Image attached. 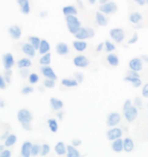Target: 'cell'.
Wrapping results in <instances>:
<instances>
[{
  "mask_svg": "<svg viewBox=\"0 0 148 157\" xmlns=\"http://www.w3.org/2000/svg\"><path fill=\"white\" fill-rule=\"evenodd\" d=\"M34 115L31 111L27 108H21L17 111V121L23 125V128L26 131H31V121H33Z\"/></svg>",
  "mask_w": 148,
  "mask_h": 157,
  "instance_id": "cell-1",
  "label": "cell"
},
{
  "mask_svg": "<svg viewBox=\"0 0 148 157\" xmlns=\"http://www.w3.org/2000/svg\"><path fill=\"white\" fill-rule=\"evenodd\" d=\"M65 21L69 33L72 35H75L77 31L81 28V21L76 15H67L65 17Z\"/></svg>",
  "mask_w": 148,
  "mask_h": 157,
  "instance_id": "cell-2",
  "label": "cell"
},
{
  "mask_svg": "<svg viewBox=\"0 0 148 157\" xmlns=\"http://www.w3.org/2000/svg\"><path fill=\"white\" fill-rule=\"evenodd\" d=\"M125 82H128V83H131L133 85L134 88H139L141 85H142V81H141L139 73L137 71H128L127 76L124 78Z\"/></svg>",
  "mask_w": 148,
  "mask_h": 157,
  "instance_id": "cell-3",
  "label": "cell"
},
{
  "mask_svg": "<svg viewBox=\"0 0 148 157\" xmlns=\"http://www.w3.org/2000/svg\"><path fill=\"white\" fill-rule=\"evenodd\" d=\"M99 11H100L102 13L106 14V15H111L114 14L118 11V5L116 4L115 2L110 1L106 2L105 4H100L99 7Z\"/></svg>",
  "mask_w": 148,
  "mask_h": 157,
  "instance_id": "cell-4",
  "label": "cell"
},
{
  "mask_svg": "<svg viewBox=\"0 0 148 157\" xmlns=\"http://www.w3.org/2000/svg\"><path fill=\"white\" fill-rule=\"evenodd\" d=\"M110 37L115 41L116 43H122L125 40L126 33L122 28H113L112 30H110Z\"/></svg>",
  "mask_w": 148,
  "mask_h": 157,
  "instance_id": "cell-5",
  "label": "cell"
},
{
  "mask_svg": "<svg viewBox=\"0 0 148 157\" xmlns=\"http://www.w3.org/2000/svg\"><path fill=\"white\" fill-rule=\"evenodd\" d=\"M121 121V114L119 112H111L106 117V127L114 128Z\"/></svg>",
  "mask_w": 148,
  "mask_h": 157,
  "instance_id": "cell-6",
  "label": "cell"
},
{
  "mask_svg": "<svg viewBox=\"0 0 148 157\" xmlns=\"http://www.w3.org/2000/svg\"><path fill=\"white\" fill-rule=\"evenodd\" d=\"M129 68L133 71L139 73V71H142V68H143V60L140 57L131 58L130 60H129Z\"/></svg>",
  "mask_w": 148,
  "mask_h": 157,
  "instance_id": "cell-7",
  "label": "cell"
},
{
  "mask_svg": "<svg viewBox=\"0 0 148 157\" xmlns=\"http://www.w3.org/2000/svg\"><path fill=\"white\" fill-rule=\"evenodd\" d=\"M90 61L89 59L84 55H77L73 58V64L76 67L79 68H85L89 65Z\"/></svg>",
  "mask_w": 148,
  "mask_h": 157,
  "instance_id": "cell-8",
  "label": "cell"
},
{
  "mask_svg": "<svg viewBox=\"0 0 148 157\" xmlns=\"http://www.w3.org/2000/svg\"><path fill=\"white\" fill-rule=\"evenodd\" d=\"M40 71H41V74L46 78L57 81V78H58L57 75L54 73V71H53V68L51 67H49V65H43V67H41Z\"/></svg>",
  "mask_w": 148,
  "mask_h": 157,
  "instance_id": "cell-9",
  "label": "cell"
},
{
  "mask_svg": "<svg viewBox=\"0 0 148 157\" xmlns=\"http://www.w3.org/2000/svg\"><path fill=\"white\" fill-rule=\"evenodd\" d=\"M124 117L128 122H133L138 117V108L135 105H132L130 108L124 111Z\"/></svg>",
  "mask_w": 148,
  "mask_h": 157,
  "instance_id": "cell-10",
  "label": "cell"
},
{
  "mask_svg": "<svg viewBox=\"0 0 148 157\" xmlns=\"http://www.w3.org/2000/svg\"><path fill=\"white\" fill-rule=\"evenodd\" d=\"M123 136V131L120 128H112L106 132V138L109 141H115L117 139H120Z\"/></svg>",
  "mask_w": 148,
  "mask_h": 157,
  "instance_id": "cell-11",
  "label": "cell"
},
{
  "mask_svg": "<svg viewBox=\"0 0 148 157\" xmlns=\"http://www.w3.org/2000/svg\"><path fill=\"white\" fill-rule=\"evenodd\" d=\"M8 33L13 40H20L21 38V27L20 25H12L8 28Z\"/></svg>",
  "mask_w": 148,
  "mask_h": 157,
  "instance_id": "cell-12",
  "label": "cell"
},
{
  "mask_svg": "<svg viewBox=\"0 0 148 157\" xmlns=\"http://www.w3.org/2000/svg\"><path fill=\"white\" fill-rule=\"evenodd\" d=\"M2 62H3V67H4L5 71L11 70V67L14 65V58L13 55L11 53H5L2 56Z\"/></svg>",
  "mask_w": 148,
  "mask_h": 157,
  "instance_id": "cell-13",
  "label": "cell"
},
{
  "mask_svg": "<svg viewBox=\"0 0 148 157\" xmlns=\"http://www.w3.org/2000/svg\"><path fill=\"white\" fill-rule=\"evenodd\" d=\"M21 51H23L26 55L29 56V57H34V56H36L37 50L34 49V47L31 45V43L27 42V43L21 44Z\"/></svg>",
  "mask_w": 148,
  "mask_h": 157,
  "instance_id": "cell-14",
  "label": "cell"
},
{
  "mask_svg": "<svg viewBox=\"0 0 148 157\" xmlns=\"http://www.w3.org/2000/svg\"><path fill=\"white\" fill-rule=\"evenodd\" d=\"M31 147H33V143L31 141H26L21 145L20 149V155L21 157H31Z\"/></svg>",
  "mask_w": 148,
  "mask_h": 157,
  "instance_id": "cell-15",
  "label": "cell"
},
{
  "mask_svg": "<svg viewBox=\"0 0 148 157\" xmlns=\"http://www.w3.org/2000/svg\"><path fill=\"white\" fill-rule=\"evenodd\" d=\"M143 21V14L139 11H132L129 14V21L132 25H139Z\"/></svg>",
  "mask_w": 148,
  "mask_h": 157,
  "instance_id": "cell-16",
  "label": "cell"
},
{
  "mask_svg": "<svg viewBox=\"0 0 148 157\" xmlns=\"http://www.w3.org/2000/svg\"><path fill=\"white\" fill-rule=\"evenodd\" d=\"M17 4L20 5V12L23 14H30L31 12V3L30 0H16Z\"/></svg>",
  "mask_w": 148,
  "mask_h": 157,
  "instance_id": "cell-17",
  "label": "cell"
},
{
  "mask_svg": "<svg viewBox=\"0 0 148 157\" xmlns=\"http://www.w3.org/2000/svg\"><path fill=\"white\" fill-rule=\"evenodd\" d=\"M96 24L99 27H106L109 24L108 17H106V14L102 13L100 11L96 12Z\"/></svg>",
  "mask_w": 148,
  "mask_h": 157,
  "instance_id": "cell-18",
  "label": "cell"
},
{
  "mask_svg": "<svg viewBox=\"0 0 148 157\" xmlns=\"http://www.w3.org/2000/svg\"><path fill=\"white\" fill-rule=\"evenodd\" d=\"M50 105H51V108L53 110L57 112V111H60L63 109V107H64V102L58 98L52 97V98L50 99Z\"/></svg>",
  "mask_w": 148,
  "mask_h": 157,
  "instance_id": "cell-19",
  "label": "cell"
},
{
  "mask_svg": "<svg viewBox=\"0 0 148 157\" xmlns=\"http://www.w3.org/2000/svg\"><path fill=\"white\" fill-rule=\"evenodd\" d=\"M54 150H55V153L58 156H64L67 154V146H66L65 143L62 142V141H59L58 143H56Z\"/></svg>",
  "mask_w": 148,
  "mask_h": 157,
  "instance_id": "cell-20",
  "label": "cell"
},
{
  "mask_svg": "<svg viewBox=\"0 0 148 157\" xmlns=\"http://www.w3.org/2000/svg\"><path fill=\"white\" fill-rule=\"evenodd\" d=\"M69 46L64 42H60L56 45V52L57 54H59L60 56H65L69 53Z\"/></svg>",
  "mask_w": 148,
  "mask_h": 157,
  "instance_id": "cell-21",
  "label": "cell"
},
{
  "mask_svg": "<svg viewBox=\"0 0 148 157\" xmlns=\"http://www.w3.org/2000/svg\"><path fill=\"white\" fill-rule=\"evenodd\" d=\"M106 62L109 63V65H111L113 67H118L119 63H120V59H119V56L115 53H109L106 55Z\"/></svg>",
  "mask_w": 148,
  "mask_h": 157,
  "instance_id": "cell-22",
  "label": "cell"
},
{
  "mask_svg": "<svg viewBox=\"0 0 148 157\" xmlns=\"http://www.w3.org/2000/svg\"><path fill=\"white\" fill-rule=\"evenodd\" d=\"M72 46L77 52H83L87 48V43L82 40H75L72 42Z\"/></svg>",
  "mask_w": 148,
  "mask_h": 157,
  "instance_id": "cell-23",
  "label": "cell"
},
{
  "mask_svg": "<svg viewBox=\"0 0 148 157\" xmlns=\"http://www.w3.org/2000/svg\"><path fill=\"white\" fill-rule=\"evenodd\" d=\"M123 146H124V151L127 153H130L134 150V142L131 138H125L123 140Z\"/></svg>",
  "mask_w": 148,
  "mask_h": 157,
  "instance_id": "cell-24",
  "label": "cell"
},
{
  "mask_svg": "<svg viewBox=\"0 0 148 157\" xmlns=\"http://www.w3.org/2000/svg\"><path fill=\"white\" fill-rule=\"evenodd\" d=\"M75 38L76 40H86V39H89L88 37V32H87V28H84V27H81L79 30L77 31V33L75 34Z\"/></svg>",
  "mask_w": 148,
  "mask_h": 157,
  "instance_id": "cell-25",
  "label": "cell"
},
{
  "mask_svg": "<svg viewBox=\"0 0 148 157\" xmlns=\"http://www.w3.org/2000/svg\"><path fill=\"white\" fill-rule=\"evenodd\" d=\"M61 84L64 87H68V88H75L77 87L79 83L75 80V78H64L61 80Z\"/></svg>",
  "mask_w": 148,
  "mask_h": 157,
  "instance_id": "cell-26",
  "label": "cell"
},
{
  "mask_svg": "<svg viewBox=\"0 0 148 157\" xmlns=\"http://www.w3.org/2000/svg\"><path fill=\"white\" fill-rule=\"evenodd\" d=\"M112 150L116 153H121L124 150V146H123V140L120 138L115 141H113L112 143Z\"/></svg>",
  "mask_w": 148,
  "mask_h": 157,
  "instance_id": "cell-27",
  "label": "cell"
},
{
  "mask_svg": "<svg viewBox=\"0 0 148 157\" xmlns=\"http://www.w3.org/2000/svg\"><path fill=\"white\" fill-rule=\"evenodd\" d=\"M50 49H51V46H50V43L47 40H41V44L39 47V53L40 54H46V53L50 52Z\"/></svg>",
  "mask_w": 148,
  "mask_h": 157,
  "instance_id": "cell-28",
  "label": "cell"
},
{
  "mask_svg": "<svg viewBox=\"0 0 148 157\" xmlns=\"http://www.w3.org/2000/svg\"><path fill=\"white\" fill-rule=\"evenodd\" d=\"M62 12L65 17H67V15H77V13H78L77 9L74 5L64 6V7L62 8Z\"/></svg>",
  "mask_w": 148,
  "mask_h": 157,
  "instance_id": "cell-29",
  "label": "cell"
},
{
  "mask_svg": "<svg viewBox=\"0 0 148 157\" xmlns=\"http://www.w3.org/2000/svg\"><path fill=\"white\" fill-rule=\"evenodd\" d=\"M16 65L20 70H23V68H29L33 65V62L30 58H21L16 62Z\"/></svg>",
  "mask_w": 148,
  "mask_h": 157,
  "instance_id": "cell-30",
  "label": "cell"
},
{
  "mask_svg": "<svg viewBox=\"0 0 148 157\" xmlns=\"http://www.w3.org/2000/svg\"><path fill=\"white\" fill-rule=\"evenodd\" d=\"M16 142H17L16 135H15V134H9V136L4 140V145H5L6 148H8V147L13 146Z\"/></svg>",
  "mask_w": 148,
  "mask_h": 157,
  "instance_id": "cell-31",
  "label": "cell"
},
{
  "mask_svg": "<svg viewBox=\"0 0 148 157\" xmlns=\"http://www.w3.org/2000/svg\"><path fill=\"white\" fill-rule=\"evenodd\" d=\"M67 157H81L80 152L76 149V147L72 145H67Z\"/></svg>",
  "mask_w": 148,
  "mask_h": 157,
  "instance_id": "cell-32",
  "label": "cell"
},
{
  "mask_svg": "<svg viewBox=\"0 0 148 157\" xmlns=\"http://www.w3.org/2000/svg\"><path fill=\"white\" fill-rule=\"evenodd\" d=\"M47 124H48V127L52 133H57L58 132V121H56L55 118H49L48 121H47Z\"/></svg>",
  "mask_w": 148,
  "mask_h": 157,
  "instance_id": "cell-33",
  "label": "cell"
},
{
  "mask_svg": "<svg viewBox=\"0 0 148 157\" xmlns=\"http://www.w3.org/2000/svg\"><path fill=\"white\" fill-rule=\"evenodd\" d=\"M51 58H52V55L51 53H46V54H44L42 57L40 58L39 60V63L42 65H49L50 63H51Z\"/></svg>",
  "mask_w": 148,
  "mask_h": 157,
  "instance_id": "cell-34",
  "label": "cell"
},
{
  "mask_svg": "<svg viewBox=\"0 0 148 157\" xmlns=\"http://www.w3.org/2000/svg\"><path fill=\"white\" fill-rule=\"evenodd\" d=\"M27 40H29V43H31V45L34 47V49L39 50V47H40V44H41V39L39 38V37L30 36L29 38H27Z\"/></svg>",
  "mask_w": 148,
  "mask_h": 157,
  "instance_id": "cell-35",
  "label": "cell"
},
{
  "mask_svg": "<svg viewBox=\"0 0 148 157\" xmlns=\"http://www.w3.org/2000/svg\"><path fill=\"white\" fill-rule=\"evenodd\" d=\"M41 149H42V145H40V144H33V147H31V156L36 157L38 155H40Z\"/></svg>",
  "mask_w": 148,
  "mask_h": 157,
  "instance_id": "cell-36",
  "label": "cell"
},
{
  "mask_svg": "<svg viewBox=\"0 0 148 157\" xmlns=\"http://www.w3.org/2000/svg\"><path fill=\"white\" fill-rule=\"evenodd\" d=\"M105 50H106V53H112V52H114L115 50H116L115 44H113V43L111 42V41L106 40V42H105Z\"/></svg>",
  "mask_w": 148,
  "mask_h": 157,
  "instance_id": "cell-37",
  "label": "cell"
},
{
  "mask_svg": "<svg viewBox=\"0 0 148 157\" xmlns=\"http://www.w3.org/2000/svg\"><path fill=\"white\" fill-rule=\"evenodd\" d=\"M50 151H51V147H50V145L47 143H44L42 145V149H41V155L43 157H45L49 154Z\"/></svg>",
  "mask_w": 148,
  "mask_h": 157,
  "instance_id": "cell-38",
  "label": "cell"
},
{
  "mask_svg": "<svg viewBox=\"0 0 148 157\" xmlns=\"http://www.w3.org/2000/svg\"><path fill=\"white\" fill-rule=\"evenodd\" d=\"M29 82H30V84H31V85H34V84H37L38 82H39V80H40V78H39V76H38V74H36V73H31V74H30V76H29Z\"/></svg>",
  "mask_w": 148,
  "mask_h": 157,
  "instance_id": "cell-39",
  "label": "cell"
},
{
  "mask_svg": "<svg viewBox=\"0 0 148 157\" xmlns=\"http://www.w3.org/2000/svg\"><path fill=\"white\" fill-rule=\"evenodd\" d=\"M43 85H44V87L47 88V89H53V88L55 87V81L46 78V80H44Z\"/></svg>",
  "mask_w": 148,
  "mask_h": 157,
  "instance_id": "cell-40",
  "label": "cell"
},
{
  "mask_svg": "<svg viewBox=\"0 0 148 157\" xmlns=\"http://www.w3.org/2000/svg\"><path fill=\"white\" fill-rule=\"evenodd\" d=\"M33 92H34V88L31 86H24L23 89L20 90V93L24 96L30 95V94H31Z\"/></svg>",
  "mask_w": 148,
  "mask_h": 157,
  "instance_id": "cell-41",
  "label": "cell"
},
{
  "mask_svg": "<svg viewBox=\"0 0 148 157\" xmlns=\"http://www.w3.org/2000/svg\"><path fill=\"white\" fill-rule=\"evenodd\" d=\"M7 87V83L5 81V78L3 75L0 74V90H4Z\"/></svg>",
  "mask_w": 148,
  "mask_h": 157,
  "instance_id": "cell-42",
  "label": "cell"
},
{
  "mask_svg": "<svg viewBox=\"0 0 148 157\" xmlns=\"http://www.w3.org/2000/svg\"><path fill=\"white\" fill-rule=\"evenodd\" d=\"M138 40H139V35H138L137 33H134L133 36L131 37V39H129L128 44H130V45H131V44H135Z\"/></svg>",
  "mask_w": 148,
  "mask_h": 157,
  "instance_id": "cell-43",
  "label": "cell"
},
{
  "mask_svg": "<svg viewBox=\"0 0 148 157\" xmlns=\"http://www.w3.org/2000/svg\"><path fill=\"white\" fill-rule=\"evenodd\" d=\"M132 105H133V104H132L131 99H127V100H126V101L124 102V105H123V112L126 111L127 109L130 108Z\"/></svg>",
  "mask_w": 148,
  "mask_h": 157,
  "instance_id": "cell-44",
  "label": "cell"
},
{
  "mask_svg": "<svg viewBox=\"0 0 148 157\" xmlns=\"http://www.w3.org/2000/svg\"><path fill=\"white\" fill-rule=\"evenodd\" d=\"M11 151L7 148H5L3 151L0 152V157H11Z\"/></svg>",
  "mask_w": 148,
  "mask_h": 157,
  "instance_id": "cell-45",
  "label": "cell"
},
{
  "mask_svg": "<svg viewBox=\"0 0 148 157\" xmlns=\"http://www.w3.org/2000/svg\"><path fill=\"white\" fill-rule=\"evenodd\" d=\"M11 71L10 70H8V71H5V73H4V78H5V81H6V83H7V85L10 83V80H11Z\"/></svg>",
  "mask_w": 148,
  "mask_h": 157,
  "instance_id": "cell-46",
  "label": "cell"
},
{
  "mask_svg": "<svg viewBox=\"0 0 148 157\" xmlns=\"http://www.w3.org/2000/svg\"><path fill=\"white\" fill-rule=\"evenodd\" d=\"M142 96L144 98H148V83H146L142 88Z\"/></svg>",
  "mask_w": 148,
  "mask_h": 157,
  "instance_id": "cell-47",
  "label": "cell"
},
{
  "mask_svg": "<svg viewBox=\"0 0 148 157\" xmlns=\"http://www.w3.org/2000/svg\"><path fill=\"white\" fill-rule=\"evenodd\" d=\"M20 73L21 78H29V76H30V73H29V71H27V68H23V70H21Z\"/></svg>",
  "mask_w": 148,
  "mask_h": 157,
  "instance_id": "cell-48",
  "label": "cell"
},
{
  "mask_svg": "<svg viewBox=\"0 0 148 157\" xmlns=\"http://www.w3.org/2000/svg\"><path fill=\"white\" fill-rule=\"evenodd\" d=\"M81 143H82V141L80 139H73L71 141V145L74 146V147H78L81 145Z\"/></svg>",
  "mask_w": 148,
  "mask_h": 157,
  "instance_id": "cell-49",
  "label": "cell"
},
{
  "mask_svg": "<svg viewBox=\"0 0 148 157\" xmlns=\"http://www.w3.org/2000/svg\"><path fill=\"white\" fill-rule=\"evenodd\" d=\"M64 114H65V112L63 110H60V111L56 112V115H57L59 121H63V119H64Z\"/></svg>",
  "mask_w": 148,
  "mask_h": 157,
  "instance_id": "cell-50",
  "label": "cell"
},
{
  "mask_svg": "<svg viewBox=\"0 0 148 157\" xmlns=\"http://www.w3.org/2000/svg\"><path fill=\"white\" fill-rule=\"evenodd\" d=\"M87 32H88V37L90 38H93L94 35H96V31H94L92 28H87Z\"/></svg>",
  "mask_w": 148,
  "mask_h": 157,
  "instance_id": "cell-51",
  "label": "cell"
},
{
  "mask_svg": "<svg viewBox=\"0 0 148 157\" xmlns=\"http://www.w3.org/2000/svg\"><path fill=\"white\" fill-rule=\"evenodd\" d=\"M75 77H77V82L79 84H81L83 82V75L82 74H80V73H77V74H75Z\"/></svg>",
  "mask_w": 148,
  "mask_h": 157,
  "instance_id": "cell-52",
  "label": "cell"
},
{
  "mask_svg": "<svg viewBox=\"0 0 148 157\" xmlns=\"http://www.w3.org/2000/svg\"><path fill=\"white\" fill-rule=\"evenodd\" d=\"M132 1H134L136 4H138L139 6H144L146 4V1L145 0H132Z\"/></svg>",
  "mask_w": 148,
  "mask_h": 157,
  "instance_id": "cell-53",
  "label": "cell"
},
{
  "mask_svg": "<svg viewBox=\"0 0 148 157\" xmlns=\"http://www.w3.org/2000/svg\"><path fill=\"white\" fill-rule=\"evenodd\" d=\"M103 48H105V43H99L96 47V52H100L103 50Z\"/></svg>",
  "mask_w": 148,
  "mask_h": 157,
  "instance_id": "cell-54",
  "label": "cell"
},
{
  "mask_svg": "<svg viewBox=\"0 0 148 157\" xmlns=\"http://www.w3.org/2000/svg\"><path fill=\"white\" fill-rule=\"evenodd\" d=\"M140 58L142 59L143 62H144V61H145V62H148V56H147V55H142Z\"/></svg>",
  "mask_w": 148,
  "mask_h": 157,
  "instance_id": "cell-55",
  "label": "cell"
},
{
  "mask_svg": "<svg viewBox=\"0 0 148 157\" xmlns=\"http://www.w3.org/2000/svg\"><path fill=\"white\" fill-rule=\"evenodd\" d=\"M100 4H105V3H106V2H110V0H97Z\"/></svg>",
  "mask_w": 148,
  "mask_h": 157,
  "instance_id": "cell-56",
  "label": "cell"
},
{
  "mask_svg": "<svg viewBox=\"0 0 148 157\" xmlns=\"http://www.w3.org/2000/svg\"><path fill=\"white\" fill-rule=\"evenodd\" d=\"M6 148V147H5V145H4V144H3V145H0V152H1V151H3V150H4Z\"/></svg>",
  "mask_w": 148,
  "mask_h": 157,
  "instance_id": "cell-57",
  "label": "cell"
},
{
  "mask_svg": "<svg viewBox=\"0 0 148 157\" xmlns=\"http://www.w3.org/2000/svg\"><path fill=\"white\" fill-rule=\"evenodd\" d=\"M87 1H88V2H89V4H91V5H93V4H94V3H96V0H87Z\"/></svg>",
  "mask_w": 148,
  "mask_h": 157,
  "instance_id": "cell-58",
  "label": "cell"
},
{
  "mask_svg": "<svg viewBox=\"0 0 148 157\" xmlns=\"http://www.w3.org/2000/svg\"><path fill=\"white\" fill-rule=\"evenodd\" d=\"M4 101H3V100H1V102H0V107H4L5 106V104H4Z\"/></svg>",
  "mask_w": 148,
  "mask_h": 157,
  "instance_id": "cell-59",
  "label": "cell"
},
{
  "mask_svg": "<svg viewBox=\"0 0 148 157\" xmlns=\"http://www.w3.org/2000/svg\"><path fill=\"white\" fill-rule=\"evenodd\" d=\"M145 1H146V4L148 5V0H145Z\"/></svg>",
  "mask_w": 148,
  "mask_h": 157,
  "instance_id": "cell-60",
  "label": "cell"
},
{
  "mask_svg": "<svg viewBox=\"0 0 148 157\" xmlns=\"http://www.w3.org/2000/svg\"><path fill=\"white\" fill-rule=\"evenodd\" d=\"M0 102H1V98H0Z\"/></svg>",
  "mask_w": 148,
  "mask_h": 157,
  "instance_id": "cell-61",
  "label": "cell"
},
{
  "mask_svg": "<svg viewBox=\"0 0 148 157\" xmlns=\"http://www.w3.org/2000/svg\"><path fill=\"white\" fill-rule=\"evenodd\" d=\"M147 135H148V134H147Z\"/></svg>",
  "mask_w": 148,
  "mask_h": 157,
  "instance_id": "cell-62",
  "label": "cell"
}]
</instances>
